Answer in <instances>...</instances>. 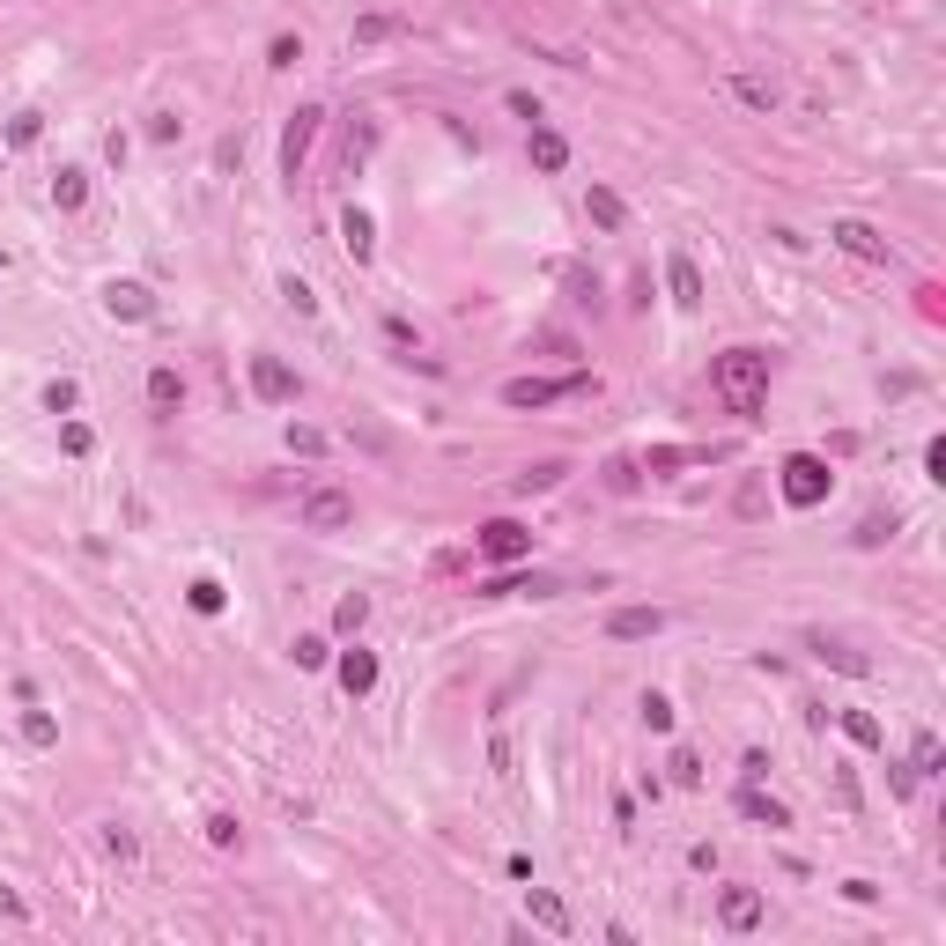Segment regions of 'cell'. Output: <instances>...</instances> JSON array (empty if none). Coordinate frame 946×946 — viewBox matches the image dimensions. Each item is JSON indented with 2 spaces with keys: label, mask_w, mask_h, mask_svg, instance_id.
<instances>
[{
  "label": "cell",
  "mask_w": 946,
  "mask_h": 946,
  "mask_svg": "<svg viewBox=\"0 0 946 946\" xmlns=\"http://www.w3.org/2000/svg\"><path fill=\"white\" fill-rule=\"evenodd\" d=\"M836 725H843L858 747H887V725H880V717H865V710H836Z\"/></svg>",
  "instance_id": "603a6c76"
},
{
  "label": "cell",
  "mask_w": 946,
  "mask_h": 946,
  "mask_svg": "<svg viewBox=\"0 0 946 946\" xmlns=\"http://www.w3.org/2000/svg\"><path fill=\"white\" fill-rule=\"evenodd\" d=\"M725 97H732V104H747L754 119H769V111L784 104V89L769 82V74H725Z\"/></svg>",
  "instance_id": "30bf717a"
},
{
  "label": "cell",
  "mask_w": 946,
  "mask_h": 946,
  "mask_svg": "<svg viewBox=\"0 0 946 946\" xmlns=\"http://www.w3.org/2000/svg\"><path fill=\"white\" fill-rule=\"evenodd\" d=\"M525 555H533V533H525L518 518L481 525V562H525Z\"/></svg>",
  "instance_id": "ba28073f"
},
{
  "label": "cell",
  "mask_w": 946,
  "mask_h": 946,
  "mask_svg": "<svg viewBox=\"0 0 946 946\" xmlns=\"http://www.w3.org/2000/svg\"><path fill=\"white\" fill-rule=\"evenodd\" d=\"M570 392H584V377H510L503 407H555V400H570Z\"/></svg>",
  "instance_id": "5b68a950"
},
{
  "label": "cell",
  "mask_w": 946,
  "mask_h": 946,
  "mask_svg": "<svg viewBox=\"0 0 946 946\" xmlns=\"http://www.w3.org/2000/svg\"><path fill=\"white\" fill-rule=\"evenodd\" d=\"M178 134H185V119H178V111H156V119H148V141H156V148H170Z\"/></svg>",
  "instance_id": "b9f144b4"
},
{
  "label": "cell",
  "mask_w": 946,
  "mask_h": 946,
  "mask_svg": "<svg viewBox=\"0 0 946 946\" xmlns=\"http://www.w3.org/2000/svg\"><path fill=\"white\" fill-rule=\"evenodd\" d=\"M407 23L400 15H363V23H355V45H385V37H400Z\"/></svg>",
  "instance_id": "1f68e13d"
},
{
  "label": "cell",
  "mask_w": 946,
  "mask_h": 946,
  "mask_svg": "<svg viewBox=\"0 0 946 946\" xmlns=\"http://www.w3.org/2000/svg\"><path fill=\"white\" fill-rule=\"evenodd\" d=\"M289 451H304V459H318V451H326V429H311V422H289Z\"/></svg>",
  "instance_id": "f35d334b"
},
{
  "label": "cell",
  "mask_w": 946,
  "mask_h": 946,
  "mask_svg": "<svg viewBox=\"0 0 946 946\" xmlns=\"http://www.w3.org/2000/svg\"><path fill=\"white\" fill-rule=\"evenodd\" d=\"M732 806H740L747 821H762V828H791V806H784V799H769L762 784H740V799H732Z\"/></svg>",
  "instance_id": "9a60e30c"
},
{
  "label": "cell",
  "mask_w": 946,
  "mask_h": 946,
  "mask_svg": "<svg viewBox=\"0 0 946 946\" xmlns=\"http://www.w3.org/2000/svg\"><path fill=\"white\" fill-rule=\"evenodd\" d=\"M296 60H304V37H274V45H267V67H281V74H289Z\"/></svg>",
  "instance_id": "ab89813d"
},
{
  "label": "cell",
  "mask_w": 946,
  "mask_h": 946,
  "mask_svg": "<svg viewBox=\"0 0 946 946\" xmlns=\"http://www.w3.org/2000/svg\"><path fill=\"white\" fill-rule=\"evenodd\" d=\"M584 215H592L599 230H621V222H629V207H621V193H607V185H592V193H584Z\"/></svg>",
  "instance_id": "44dd1931"
},
{
  "label": "cell",
  "mask_w": 946,
  "mask_h": 946,
  "mask_svg": "<svg viewBox=\"0 0 946 946\" xmlns=\"http://www.w3.org/2000/svg\"><path fill=\"white\" fill-rule=\"evenodd\" d=\"M104 850H111L119 865H134V858H141V836H134V828H119V821H111V828H104Z\"/></svg>",
  "instance_id": "d590c367"
},
{
  "label": "cell",
  "mask_w": 946,
  "mask_h": 946,
  "mask_svg": "<svg viewBox=\"0 0 946 946\" xmlns=\"http://www.w3.org/2000/svg\"><path fill=\"white\" fill-rule=\"evenodd\" d=\"M562 473H570L562 459H540V466H525V473H518V496H547V488H555Z\"/></svg>",
  "instance_id": "4316f807"
},
{
  "label": "cell",
  "mask_w": 946,
  "mask_h": 946,
  "mask_svg": "<svg viewBox=\"0 0 946 946\" xmlns=\"http://www.w3.org/2000/svg\"><path fill=\"white\" fill-rule=\"evenodd\" d=\"M525 156H533V170H547V178H555V170L570 163V141H562L555 126H533V141H525Z\"/></svg>",
  "instance_id": "e0dca14e"
},
{
  "label": "cell",
  "mask_w": 946,
  "mask_h": 946,
  "mask_svg": "<svg viewBox=\"0 0 946 946\" xmlns=\"http://www.w3.org/2000/svg\"><path fill=\"white\" fill-rule=\"evenodd\" d=\"M252 392H259L267 407H289V400H296V370L281 363V355H252Z\"/></svg>",
  "instance_id": "9c48e42d"
},
{
  "label": "cell",
  "mask_w": 946,
  "mask_h": 946,
  "mask_svg": "<svg viewBox=\"0 0 946 946\" xmlns=\"http://www.w3.org/2000/svg\"><path fill=\"white\" fill-rule=\"evenodd\" d=\"M104 311L119 318V326H148V318H156V296H148V281H104Z\"/></svg>",
  "instance_id": "52a82bcc"
},
{
  "label": "cell",
  "mask_w": 946,
  "mask_h": 946,
  "mask_svg": "<svg viewBox=\"0 0 946 946\" xmlns=\"http://www.w3.org/2000/svg\"><path fill=\"white\" fill-rule=\"evenodd\" d=\"M843 902H858V910H873V902H880V880H843Z\"/></svg>",
  "instance_id": "7bdbcfd3"
},
{
  "label": "cell",
  "mask_w": 946,
  "mask_h": 946,
  "mask_svg": "<svg viewBox=\"0 0 946 946\" xmlns=\"http://www.w3.org/2000/svg\"><path fill=\"white\" fill-rule=\"evenodd\" d=\"M717 924H725V932H754V924H762V887H725V895H717Z\"/></svg>",
  "instance_id": "8fae6325"
},
{
  "label": "cell",
  "mask_w": 946,
  "mask_h": 946,
  "mask_svg": "<svg viewBox=\"0 0 946 946\" xmlns=\"http://www.w3.org/2000/svg\"><path fill=\"white\" fill-rule=\"evenodd\" d=\"M666 769H673V784H688V791L703 784V754H695V747H673V762H666Z\"/></svg>",
  "instance_id": "8d00e7d4"
},
{
  "label": "cell",
  "mask_w": 946,
  "mask_h": 946,
  "mask_svg": "<svg viewBox=\"0 0 946 946\" xmlns=\"http://www.w3.org/2000/svg\"><path fill=\"white\" fill-rule=\"evenodd\" d=\"M813 658H821V666H836V673H850V680H865V673H873V658H865V651H850V643H813Z\"/></svg>",
  "instance_id": "ffe728a7"
},
{
  "label": "cell",
  "mask_w": 946,
  "mask_h": 946,
  "mask_svg": "<svg viewBox=\"0 0 946 946\" xmlns=\"http://www.w3.org/2000/svg\"><path fill=\"white\" fill-rule=\"evenodd\" d=\"M23 740L30 747H60V717L52 710H23Z\"/></svg>",
  "instance_id": "f1b7e54d"
},
{
  "label": "cell",
  "mask_w": 946,
  "mask_h": 946,
  "mask_svg": "<svg viewBox=\"0 0 946 946\" xmlns=\"http://www.w3.org/2000/svg\"><path fill=\"white\" fill-rule=\"evenodd\" d=\"M318 119H326V111H318V104H304L289 126H281V178H289V185L304 178V156H311V141H318Z\"/></svg>",
  "instance_id": "3957f363"
},
{
  "label": "cell",
  "mask_w": 946,
  "mask_h": 946,
  "mask_svg": "<svg viewBox=\"0 0 946 946\" xmlns=\"http://www.w3.org/2000/svg\"><path fill=\"white\" fill-rule=\"evenodd\" d=\"M74 407H82V385H74V377H52V385H45V414H60V422H67Z\"/></svg>",
  "instance_id": "f546056e"
},
{
  "label": "cell",
  "mask_w": 946,
  "mask_h": 946,
  "mask_svg": "<svg viewBox=\"0 0 946 946\" xmlns=\"http://www.w3.org/2000/svg\"><path fill=\"white\" fill-rule=\"evenodd\" d=\"M185 607H193V614H222V607H230V592H222L215 577H193V584H185Z\"/></svg>",
  "instance_id": "d4e9b609"
},
{
  "label": "cell",
  "mask_w": 946,
  "mask_h": 946,
  "mask_svg": "<svg viewBox=\"0 0 946 946\" xmlns=\"http://www.w3.org/2000/svg\"><path fill=\"white\" fill-rule=\"evenodd\" d=\"M895 510H873V518H858V533H850V540H858V547H887V540H895Z\"/></svg>",
  "instance_id": "83f0119b"
},
{
  "label": "cell",
  "mask_w": 946,
  "mask_h": 946,
  "mask_svg": "<svg viewBox=\"0 0 946 946\" xmlns=\"http://www.w3.org/2000/svg\"><path fill=\"white\" fill-rule=\"evenodd\" d=\"M348 518H355L348 488H311V496H304V533H340Z\"/></svg>",
  "instance_id": "8992f818"
},
{
  "label": "cell",
  "mask_w": 946,
  "mask_h": 946,
  "mask_svg": "<svg viewBox=\"0 0 946 946\" xmlns=\"http://www.w3.org/2000/svg\"><path fill=\"white\" fill-rule=\"evenodd\" d=\"M340 688H348V695H370V688H377V658H370V651H348V658H340Z\"/></svg>",
  "instance_id": "7402d4cb"
},
{
  "label": "cell",
  "mask_w": 946,
  "mask_h": 946,
  "mask_svg": "<svg viewBox=\"0 0 946 946\" xmlns=\"http://www.w3.org/2000/svg\"><path fill=\"white\" fill-rule=\"evenodd\" d=\"M326 636H296V666H304V673H318V666H326Z\"/></svg>",
  "instance_id": "60d3db41"
},
{
  "label": "cell",
  "mask_w": 946,
  "mask_h": 946,
  "mask_svg": "<svg viewBox=\"0 0 946 946\" xmlns=\"http://www.w3.org/2000/svg\"><path fill=\"white\" fill-rule=\"evenodd\" d=\"M828 244H843V252H850V259H865V267H887V259H895V252H887V237L873 230V222H858V215L828 222Z\"/></svg>",
  "instance_id": "277c9868"
},
{
  "label": "cell",
  "mask_w": 946,
  "mask_h": 946,
  "mask_svg": "<svg viewBox=\"0 0 946 946\" xmlns=\"http://www.w3.org/2000/svg\"><path fill=\"white\" fill-rule=\"evenodd\" d=\"M37 134H45V111H15L8 119V148H37Z\"/></svg>",
  "instance_id": "836d02e7"
},
{
  "label": "cell",
  "mask_w": 946,
  "mask_h": 946,
  "mask_svg": "<svg viewBox=\"0 0 946 946\" xmlns=\"http://www.w3.org/2000/svg\"><path fill=\"white\" fill-rule=\"evenodd\" d=\"M828 488H836V473H828V459H813V451H791V459H784V503H791V510H813V503H828Z\"/></svg>",
  "instance_id": "7a4b0ae2"
},
{
  "label": "cell",
  "mask_w": 946,
  "mask_h": 946,
  "mask_svg": "<svg viewBox=\"0 0 946 946\" xmlns=\"http://www.w3.org/2000/svg\"><path fill=\"white\" fill-rule=\"evenodd\" d=\"M60 451H67V459H89V451H97V429L67 414V422H60Z\"/></svg>",
  "instance_id": "4dcf8cb0"
},
{
  "label": "cell",
  "mask_w": 946,
  "mask_h": 946,
  "mask_svg": "<svg viewBox=\"0 0 946 946\" xmlns=\"http://www.w3.org/2000/svg\"><path fill=\"white\" fill-rule=\"evenodd\" d=\"M636 717H643V732H673V703H666V695H643V703H636Z\"/></svg>",
  "instance_id": "e575fe53"
},
{
  "label": "cell",
  "mask_w": 946,
  "mask_h": 946,
  "mask_svg": "<svg viewBox=\"0 0 946 946\" xmlns=\"http://www.w3.org/2000/svg\"><path fill=\"white\" fill-rule=\"evenodd\" d=\"M762 777H769V754L747 747V754H740V784H762Z\"/></svg>",
  "instance_id": "f6af8a7d"
},
{
  "label": "cell",
  "mask_w": 946,
  "mask_h": 946,
  "mask_svg": "<svg viewBox=\"0 0 946 946\" xmlns=\"http://www.w3.org/2000/svg\"><path fill=\"white\" fill-rule=\"evenodd\" d=\"M666 289H673L680 311H695V304H703V267H695L688 252H673V259H666Z\"/></svg>",
  "instance_id": "5bb4252c"
},
{
  "label": "cell",
  "mask_w": 946,
  "mask_h": 946,
  "mask_svg": "<svg viewBox=\"0 0 946 946\" xmlns=\"http://www.w3.org/2000/svg\"><path fill=\"white\" fill-rule=\"evenodd\" d=\"M281 304H289L296 318H318V289H311L304 274H281Z\"/></svg>",
  "instance_id": "484cf974"
},
{
  "label": "cell",
  "mask_w": 946,
  "mask_h": 946,
  "mask_svg": "<svg viewBox=\"0 0 946 946\" xmlns=\"http://www.w3.org/2000/svg\"><path fill=\"white\" fill-rule=\"evenodd\" d=\"M710 392L740 414V422H754L762 400H769V355H762V348H725V355H710Z\"/></svg>",
  "instance_id": "6da1fadb"
},
{
  "label": "cell",
  "mask_w": 946,
  "mask_h": 946,
  "mask_svg": "<svg viewBox=\"0 0 946 946\" xmlns=\"http://www.w3.org/2000/svg\"><path fill=\"white\" fill-rule=\"evenodd\" d=\"M370 148H377V126L363 119V126H355V134H348V170H355V163H363V156H370Z\"/></svg>",
  "instance_id": "ee69618b"
},
{
  "label": "cell",
  "mask_w": 946,
  "mask_h": 946,
  "mask_svg": "<svg viewBox=\"0 0 946 946\" xmlns=\"http://www.w3.org/2000/svg\"><path fill=\"white\" fill-rule=\"evenodd\" d=\"M52 207H60V215H82L89 207V170H60V178H52Z\"/></svg>",
  "instance_id": "ac0fdd59"
},
{
  "label": "cell",
  "mask_w": 946,
  "mask_h": 946,
  "mask_svg": "<svg viewBox=\"0 0 946 946\" xmlns=\"http://www.w3.org/2000/svg\"><path fill=\"white\" fill-rule=\"evenodd\" d=\"M148 407H185V377L178 370H170V363H156V370H148Z\"/></svg>",
  "instance_id": "d6986e66"
},
{
  "label": "cell",
  "mask_w": 946,
  "mask_h": 946,
  "mask_svg": "<svg viewBox=\"0 0 946 946\" xmlns=\"http://www.w3.org/2000/svg\"><path fill=\"white\" fill-rule=\"evenodd\" d=\"M503 104H510V119H525V126H540V104H533V97H525V89H510V97H503Z\"/></svg>",
  "instance_id": "7dc6e473"
},
{
  "label": "cell",
  "mask_w": 946,
  "mask_h": 946,
  "mask_svg": "<svg viewBox=\"0 0 946 946\" xmlns=\"http://www.w3.org/2000/svg\"><path fill=\"white\" fill-rule=\"evenodd\" d=\"M658 629H666V614H658V607H614L607 614V636L614 643H643V636H658Z\"/></svg>",
  "instance_id": "4fadbf2b"
},
{
  "label": "cell",
  "mask_w": 946,
  "mask_h": 946,
  "mask_svg": "<svg viewBox=\"0 0 946 946\" xmlns=\"http://www.w3.org/2000/svg\"><path fill=\"white\" fill-rule=\"evenodd\" d=\"M237 836H244L237 813H207V843H215V850H237Z\"/></svg>",
  "instance_id": "74e56055"
},
{
  "label": "cell",
  "mask_w": 946,
  "mask_h": 946,
  "mask_svg": "<svg viewBox=\"0 0 946 946\" xmlns=\"http://www.w3.org/2000/svg\"><path fill=\"white\" fill-rule=\"evenodd\" d=\"M363 621H370V599H363V592H348V599L333 607V629H340V636H355Z\"/></svg>",
  "instance_id": "d6a6232c"
},
{
  "label": "cell",
  "mask_w": 946,
  "mask_h": 946,
  "mask_svg": "<svg viewBox=\"0 0 946 946\" xmlns=\"http://www.w3.org/2000/svg\"><path fill=\"white\" fill-rule=\"evenodd\" d=\"M924 481H946V437L924 444Z\"/></svg>",
  "instance_id": "bcb514c9"
},
{
  "label": "cell",
  "mask_w": 946,
  "mask_h": 946,
  "mask_svg": "<svg viewBox=\"0 0 946 946\" xmlns=\"http://www.w3.org/2000/svg\"><path fill=\"white\" fill-rule=\"evenodd\" d=\"M525 917H533V924H540V932H555V939H562V932H577V917H570V902H562V895H555V887H525Z\"/></svg>",
  "instance_id": "7c38bea8"
},
{
  "label": "cell",
  "mask_w": 946,
  "mask_h": 946,
  "mask_svg": "<svg viewBox=\"0 0 946 946\" xmlns=\"http://www.w3.org/2000/svg\"><path fill=\"white\" fill-rule=\"evenodd\" d=\"M340 244H348V259H355V267H363V259L377 252V222L363 215V207H348V215H340Z\"/></svg>",
  "instance_id": "2e32d148"
},
{
  "label": "cell",
  "mask_w": 946,
  "mask_h": 946,
  "mask_svg": "<svg viewBox=\"0 0 946 946\" xmlns=\"http://www.w3.org/2000/svg\"><path fill=\"white\" fill-rule=\"evenodd\" d=\"M910 769H917V777H939V769H946L939 732H917V740H910Z\"/></svg>",
  "instance_id": "cb8c5ba5"
}]
</instances>
